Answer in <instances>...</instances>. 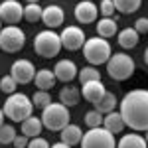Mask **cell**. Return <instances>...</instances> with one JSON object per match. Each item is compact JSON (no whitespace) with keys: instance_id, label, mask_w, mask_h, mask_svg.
<instances>
[{"instance_id":"16","label":"cell","mask_w":148,"mask_h":148,"mask_svg":"<svg viewBox=\"0 0 148 148\" xmlns=\"http://www.w3.org/2000/svg\"><path fill=\"white\" fill-rule=\"evenodd\" d=\"M103 126L109 130V132H113V134H119V132H123L125 130V119H123V114L121 111L116 113V111H111V113L105 114V119H103Z\"/></svg>"},{"instance_id":"39","label":"cell","mask_w":148,"mask_h":148,"mask_svg":"<svg viewBox=\"0 0 148 148\" xmlns=\"http://www.w3.org/2000/svg\"><path fill=\"white\" fill-rule=\"evenodd\" d=\"M28 4H40V0H26Z\"/></svg>"},{"instance_id":"1","label":"cell","mask_w":148,"mask_h":148,"mask_svg":"<svg viewBox=\"0 0 148 148\" xmlns=\"http://www.w3.org/2000/svg\"><path fill=\"white\" fill-rule=\"evenodd\" d=\"M121 114L125 125L132 130H148V89H132L121 101Z\"/></svg>"},{"instance_id":"9","label":"cell","mask_w":148,"mask_h":148,"mask_svg":"<svg viewBox=\"0 0 148 148\" xmlns=\"http://www.w3.org/2000/svg\"><path fill=\"white\" fill-rule=\"evenodd\" d=\"M61 38V46L69 49V51H75V49H83L85 46V34H83V30H81L79 26H67V28H63V32L59 34Z\"/></svg>"},{"instance_id":"38","label":"cell","mask_w":148,"mask_h":148,"mask_svg":"<svg viewBox=\"0 0 148 148\" xmlns=\"http://www.w3.org/2000/svg\"><path fill=\"white\" fill-rule=\"evenodd\" d=\"M144 63H146V65H148V47H146V49H144Z\"/></svg>"},{"instance_id":"3","label":"cell","mask_w":148,"mask_h":148,"mask_svg":"<svg viewBox=\"0 0 148 148\" xmlns=\"http://www.w3.org/2000/svg\"><path fill=\"white\" fill-rule=\"evenodd\" d=\"M113 56L111 44L105 38H89L83 46V57L89 61V65H103Z\"/></svg>"},{"instance_id":"40","label":"cell","mask_w":148,"mask_h":148,"mask_svg":"<svg viewBox=\"0 0 148 148\" xmlns=\"http://www.w3.org/2000/svg\"><path fill=\"white\" fill-rule=\"evenodd\" d=\"M144 140H146V144H148V130H146V134H144Z\"/></svg>"},{"instance_id":"11","label":"cell","mask_w":148,"mask_h":148,"mask_svg":"<svg viewBox=\"0 0 148 148\" xmlns=\"http://www.w3.org/2000/svg\"><path fill=\"white\" fill-rule=\"evenodd\" d=\"M24 18V8L18 0H4L0 4V20L8 26H16Z\"/></svg>"},{"instance_id":"35","label":"cell","mask_w":148,"mask_h":148,"mask_svg":"<svg viewBox=\"0 0 148 148\" xmlns=\"http://www.w3.org/2000/svg\"><path fill=\"white\" fill-rule=\"evenodd\" d=\"M14 148H28V144H30V138L24 136V134H18V136L14 138Z\"/></svg>"},{"instance_id":"8","label":"cell","mask_w":148,"mask_h":148,"mask_svg":"<svg viewBox=\"0 0 148 148\" xmlns=\"http://www.w3.org/2000/svg\"><path fill=\"white\" fill-rule=\"evenodd\" d=\"M26 44V34L18 26H4L0 30V49L6 53H16L20 51Z\"/></svg>"},{"instance_id":"30","label":"cell","mask_w":148,"mask_h":148,"mask_svg":"<svg viewBox=\"0 0 148 148\" xmlns=\"http://www.w3.org/2000/svg\"><path fill=\"white\" fill-rule=\"evenodd\" d=\"M16 136H18V134H16V128L12 125H2L0 126V144H10V142H14Z\"/></svg>"},{"instance_id":"36","label":"cell","mask_w":148,"mask_h":148,"mask_svg":"<svg viewBox=\"0 0 148 148\" xmlns=\"http://www.w3.org/2000/svg\"><path fill=\"white\" fill-rule=\"evenodd\" d=\"M51 148H71V146H69V144H65V142H56Z\"/></svg>"},{"instance_id":"25","label":"cell","mask_w":148,"mask_h":148,"mask_svg":"<svg viewBox=\"0 0 148 148\" xmlns=\"http://www.w3.org/2000/svg\"><path fill=\"white\" fill-rule=\"evenodd\" d=\"M113 4L121 14H132L140 8L142 0H113Z\"/></svg>"},{"instance_id":"5","label":"cell","mask_w":148,"mask_h":148,"mask_svg":"<svg viewBox=\"0 0 148 148\" xmlns=\"http://www.w3.org/2000/svg\"><path fill=\"white\" fill-rule=\"evenodd\" d=\"M134 59L128 53H113L111 59L107 61V73L114 81H125L134 73Z\"/></svg>"},{"instance_id":"28","label":"cell","mask_w":148,"mask_h":148,"mask_svg":"<svg viewBox=\"0 0 148 148\" xmlns=\"http://www.w3.org/2000/svg\"><path fill=\"white\" fill-rule=\"evenodd\" d=\"M103 119H105V114H101L97 109H91L85 113V125L89 128H97V126H103Z\"/></svg>"},{"instance_id":"29","label":"cell","mask_w":148,"mask_h":148,"mask_svg":"<svg viewBox=\"0 0 148 148\" xmlns=\"http://www.w3.org/2000/svg\"><path fill=\"white\" fill-rule=\"evenodd\" d=\"M32 103H34V107H38V109L44 111L47 105H51V97H49L47 91H40V89H38V91L32 95Z\"/></svg>"},{"instance_id":"10","label":"cell","mask_w":148,"mask_h":148,"mask_svg":"<svg viewBox=\"0 0 148 148\" xmlns=\"http://www.w3.org/2000/svg\"><path fill=\"white\" fill-rule=\"evenodd\" d=\"M10 75L16 79L18 85H26L36 77V67L30 59H16L10 67Z\"/></svg>"},{"instance_id":"6","label":"cell","mask_w":148,"mask_h":148,"mask_svg":"<svg viewBox=\"0 0 148 148\" xmlns=\"http://www.w3.org/2000/svg\"><path fill=\"white\" fill-rule=\"evenodd\" d=\"M61 38L59 34H56L53 30H44V32H38L34 38V49L38 56L42 57H47V59H51V57H56L59 53V49H61Z\"/></svg>"},{"instance_id":"22","label":"cell","mask_w":148,"mask_h":148,"mask_svg":"<svg viewBox=\"0 0 148 148\" xmlns=\"http://www.w3.org/2000/svg\"><path fill=\"white\" fill-rule=\"evenodd\" d=\"M146 140H144V136H140V134H136V132H128V134H125V136L119 140V144H116V148H146Z\"/></svg>"},{"instance_id":"12","label":"cell","mask_w":148,"mask_h":148,"mask_svg":"<svg viewBox=\"0 0 148 148\" xmlns=\"http://www.w3.org/2000/svg\"><path fill=\"white\" fill-rule=\"evenodd\" d=\"M53 73H56V79L61 81V83H71L79 75V69L77 65L71 61V59H59L53 67Z\"/></svg>"},{"instance_id":"21","label":"cell","mask_w":148,"mask_h":148,"mask_svg":"<svg viewBox=\"0 0 148 148\" xmlns=\"http://www.w3.org/2000/svg\"><path fill=\"white\" fill-rule=\"evenodd\" d=\"M22 125V134L28 138H36L40 136V132H42V128H44V123H42V119H38V116H30V119H26Z\"/></svg>"},{"instance_id":"20","label":"cell","mask_w":148,"mask_h":148,"mask_svg":"<svg viewBox=\"0 0 148 148\" xmlns=\"http://www.w3.org/2000/svg\"><path fill=\"white\" fill-rule=\"evenodd\" d=\"M79 99H81V91L77 87H73V85H65V87L59 91V103L65 105L67 109L79 105Z\"/></svg>"},{"instance_id":"13","label":"cell","mask_w":148,"mask_h":148,"mask_svg":"<svg viewBox=\"0 0 148 148\" xmlns=\"http://www.w3.org/2000/svg\"><path fill=\"white\" fill-rule=\"evenodd\" d=\"M97 16H99V8H97V4H93L89 0H81L75 6V20L79 24L97 22Z\"/></svg>"},{"instance_id":"17","label":"cell","mask_w":148,"mask_h":148,"mask_svg":"<svg viewBox=\"0 0 148 148\" xmlns=\"http://www.w3.org/2000/svg\"><path fill=\"white\" fill-rule=\"evenodd\" d=\"M56 73L51 71V69H40L38 73H36L34 77V83L36 87L40 89V91H49V89H53V85H56Z\"/></svg>"},{"instance_id":"15","label":"cell","mask_w":148,"mask_h":148,"mask_svg":"<svg viewBox=\"0 0 148 148\" xmlns=\"http://www.w3.org/2000/svg\"><path fill=\"white\" fill-rule=\"evenodd\" d=\"M81 95L85 97V101L89 103H99L107 95V89H105V85H103V81H89V83H85L83 87H81Z\"/></svg>"},{"instance_id":"14","label":"cell","mask_w":148,"mask_h":148,"mask_svg":"<svg viewBox=\"0 0 148 148\" xmlns=\"http://www.w3.org/2000/svg\"><path fill=\"white\" fill-rule=\"evenodd\" d=\"M65 20V12L61 6H57V4H49L44 8V14H42V22L47 26V30H56L59 28L61 24Z\"/></svg>"},{"instance_id":"32","label":"cell","mask_w":148,"mask_h":148,"mask_svg":"<svg viewBox=\"0 0 148 148\" xmlns=\"http://www.w3.org/2000/svg\"><path fill=\"white\" fill-rule=\"evenodd\" d=\"M116 12L113 0H101V16L103 18H113V14Z\"/></svg>"},{"instance_id":"19","label":"cell","mask_w":148,"mask_h":148,"mask_svg":"<svg viewBox=\"0 0 148 148\" xmlns=\"http://www.w3.org/2000/svg\"><path fill=\"white\" fill-rule=\"evenodd\" d=\"M138 32L134 28H125V30H121L119 32V46L123 47V49H132V47L138 46V42H140V38H138Z\"/></svg>"},{"instance_id":"2","label":"cell","mask_w":148,"mask_h":148,"mask_svg":"<svg viewBox=\"0 0 148 148\" xmlns=\"http://www.w3.org/2000/svg\"><path fill=\"white\" fill-rule=\"evenodd\" d=\"M2 111H4V114H6L10 121H14V123H24L26 119L32 116L34 103H32V99H30L28 95L16 91V93H12V95H8V99L4 103Z\"/></svg>"},{"instance_id":"34","label":"cell","mask_w":148,"mask_h":148,"mask_svg":"<svg viewBox=\"0 0 148 148\" xmlns=\"http://www.w3.org/2000/svg\"><path fill=\"white\" fill-rule=\"evenodd\" d=\"M134 30L138 34H148V18H138L134 24Z\"/></svg>"},{"instance_id":"24","label":"cell","mask_w":148,"mask_h":148,"mask_svg":"<svg viewBox=\"0 0 148 148\" xmlns=\"http://www.w3.org/2000/svg\"><path fill=\"white\" fill-rule=\"evenodd\" d=\"M114 107H116V97L109 91H107V95L99 103H95V109L101 114H107V113H111V111H114Z\"/></svg>"},{"instance_id":"4","label":"cell","mask_w":148,"mask_h":148,"mask_svg":"<svg viewBox=\"0 0 148 148\" xmlns=\"http://www.w3.org/2000/svg\"><path fill=\"white\" fill-rule=\"evenodd\" d=\"M42 123L47 130H53V132H61L65 126L69 125V109L61 103H51L47 105L42 113Z\"/></svg>"},{"instance_id":"26","label":"cell","mask_w":148,"mask_h":148,"mask_svg":"<svg viewBox=\"0 0 148 148\" xmlns=\"http://www.w3.org/2000/svg\"><path fill=\"white\" fill-rule=\"evenodd\" d=\"M42 14H44V8L40 4H28V6H24V18L30 24H36L38 20H42Z\"/></svg>"},{"instance_id":"18","label":"cell","mask_w":148,"mask_h":148,"mask_svg":"<svg viewBox=\"0 0 148 148\" xmlns=\"http://www.w3.org/2000/svg\"><path fill=\"white\" fill-rule=\"evenodd\" d=\"M59 134H61V142H65V144H69V146H75V144H81V138H83L85 132L81 130V126L69 123Z\"/></svg>"},{"instance_id":"33","label":"cell","mask_w":148,"mask_h":148,"mask_svg":"<svg viewBox=\"0 0 148 148\" xmlns=\"http://www.w3.org/2000/svg\"><path fill=\"white\" fill-rule=\"evenodd\" d=\"M28 148H51V146H49V142H47L46 138L36 136V138H30V144H28Z\"/></svg>"},{"instance_id":"37","label":"cell","mask_w":148,"mask_h":148,"mask_svg":"<svg viewBox=\"0 0 148 148\" xmlns=\"http://www.w3.org/2000/svg\"><path fill=\"white\" fill-rule=\"evenodd\" d=\"M4 116H6V114H4V111H2V109H0V126L4 125Z\"/></svg>"},{"instance_id":"23","label":"cell","mask_w":148,"mask_h":148,"mask_svg":"<svg viewBox=\"0 0 148 148\" xmlns=\"http://www.w3.org/2000/svg\"><path fill=\"white\" fill-rule=\"evenodd\" d=\"M97 34L99 38H113L116 34V20L113 18H101V20H97Z\"/></svg>"},{"instance_id":"31","label":"cell","mask_w":148,"mask_h":148,"mask_svg":"<svg viewBox=\"0 0 148 148\" xmlns=\"http://www.w3.org/2000/svg\"><path fill=\"white\" fill-rule=\"evenodd\" d=\"M16 87H18V83H16V79H14L12 75H4V77L0 79V91L6 93V95L16 93Z\"/></svg>"},{"instance_id":"7","label":"cell","mask_w":148,"mask_h":148,"mask_svg":"<svg viewBox=\"0 0 148 148\" xmlns=\"http://www.w3.org/2000/svg\"><path fill=\"white\" fill-rule=\"evenodd\" d=\"M81 148H116L114 134L109 132L105 126L89 128L81 138Z\"/></svg>"},{"instance_id":"42","label":"cell","mask_w":148,"mask_h":148,"mask_svg":"<svg viewBox=\"0 0 148 148\" xmlns=\"http://www.w3.org/2000/svg\"><path fill=\"white\" fill-rule=\"evenodd\" d=\"M89 2H93V0H89Z\"/></svg>"},{"instance_id":"41","label":"cell","mask_w":148,"mask_h":148,"mask_svg":"<svg viewBox=\"0 0 148 148\" xmlns=\"http://www.w3.org/2000/svg\"><path fill=\"white\" fill-rule=\"evenodd\" d=\"M0 30H2V20H0Z\"/></svg>"},{"instance_id":"27","label":"cell","mask_w":148,"mask_h":148,"mask_svg":"<svg viewBox=\"0 0 148 148\" xmlns=\"http://www.w3.org/2000/svg\"><path fill=\"white\" fill-rule=\"evenodd\" d=\"M79 81L81 85H85V83H89V81H99L101 79V73H99V69H95L93 65H87V67L79 69Z\"/></svg>"}]
</instances>
